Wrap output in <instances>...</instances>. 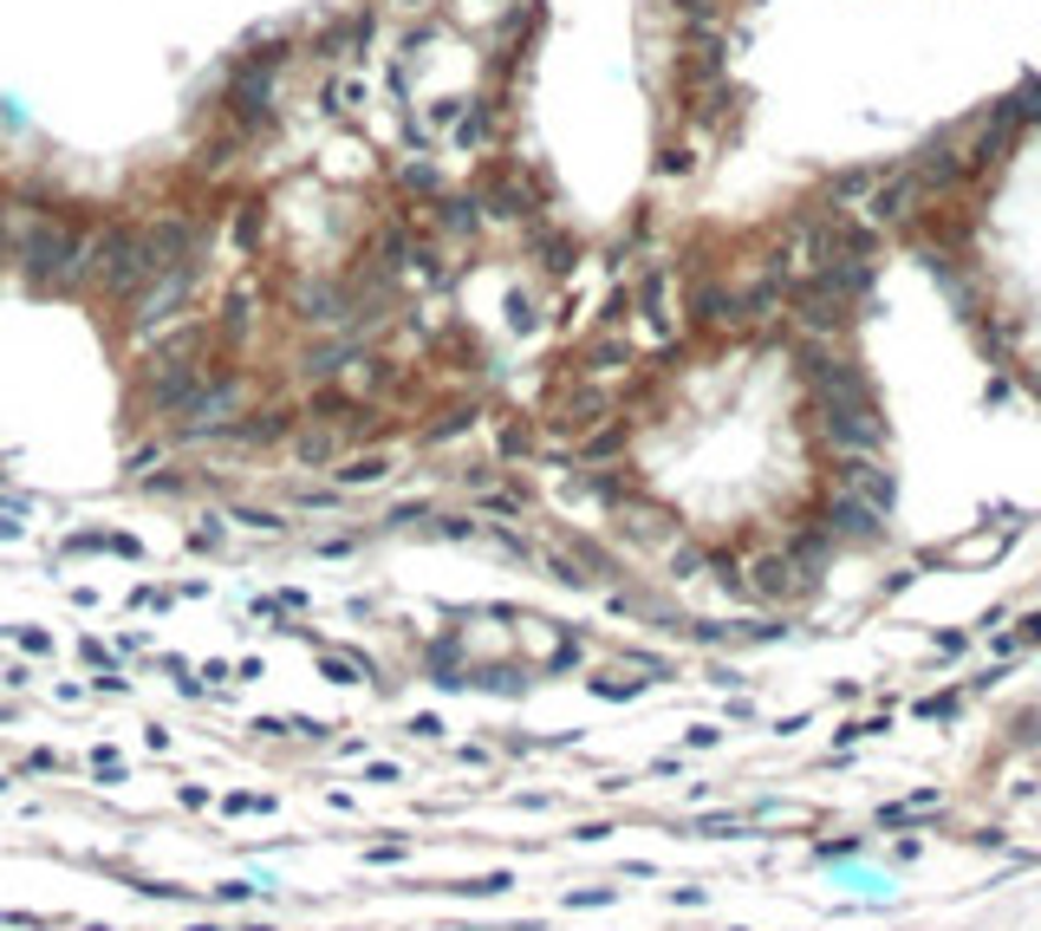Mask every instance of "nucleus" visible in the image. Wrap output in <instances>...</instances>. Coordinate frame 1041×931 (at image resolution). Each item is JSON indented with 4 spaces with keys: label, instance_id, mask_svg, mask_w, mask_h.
<instances>
[{
    "label": "nucleus",
    "instance_id": "f257e3e1",
    "mask_svg": "<svg viewBox=\"0 0 1041 931\" xmlns=\"http://www.w3.org/2000/svg\"><path fill=\"white\" fill-rule=\"evenodd\" d=\"M13 235H20V255H13V274L26 293L40 300H78V261H85V235L91 221L66 215L46 196H20L13 190Z\"/></svg>",
    "mask_w": 1041,
    "mask_h": 931
},
{
    "label": "nucleus",
    "instance_id": "f03ea898",
    "mask_svg": "<svg viewBox=\"0 0 1041 931\" xmlns=\"http://www.w3.org/2000/svg\"><path fill=\"white\" fill-rule=\"evenodd\" d=\"M143 281H150L143 221H131V215H98L91 235H85V261H78V300H91V306H124Z\"/></svg>",
    "mask_w": 1041,
    "mask_h": 931
},
{
    "label": "nucleus",
    "instance_id": "7ed1b4c3",
    "mask_svg": "<svg viewBox=\"0 0 1041 931\" xmlns=\"http://www.w3.org/2000/svg\"><path fill=\"white\" fill-rule=\"evenodd\" d=\"M189 300H196V268H163L124 300V333L150 339V333H176L189 320Z\"/></svg>",
    "mask_w": 1041,
    "mask_h": 931
},
{
    "label": "nucleus",
    "instance_id": "20e7f679",
    "mask_svg": "<svg viewBox=\"0 0 1041 931\" xmlns=\"http://www.w3.org/2000/svg\"><path fill=\"white\" fill-rule=\"evenodd\" d=\"M13 255H20V235H13V190H0V274H13Z\"/></svg>",
    "mask_w": 1041,
    "mask_h": 931
}]
</instances>
